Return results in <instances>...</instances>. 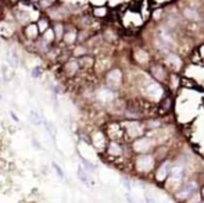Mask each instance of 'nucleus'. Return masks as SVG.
Returning a JSON list of instances; mask_svg holds the SVG:
<instances>
[{"label":"nucleus","instance_id":"obj_1","mask_svg":"<svg viewBox=\"0 0 204 203\" xmlns=\"http://www.w3.org/2000/svg\"><path fill=\"white\" fill-rule=\"evenodd\" d=\"M146 93H147V96L151 98L153 100H158V99L163 96V88H161L158 83L150 82L147 86H146Z\"/></svg>","mask_w":204,"mask_h":203},{"label":"nucleus","instance_id":"obj_2","mask_svg":"<svg viewBox=\"0 0 204 203\" xmlns=\"http://www.w3.org/2000/svg\"><path fill=\"white\" fill-rule=\"evenodd\" d=\"M136 167H138L139 171L146 173L153 167V159L150 156H140L136 160Z\"/></svg>","mask_w":204,"mask_h":203},{"label":"nucleus","instance_id":"obj_3","mask_svg":"<svg viewBox=\"0 0 204 203\" xmlns=\"http://www.w3.org/2000/svg\"><path fill=\"white\" fill-rule=\"evenodd\" d=\"M182 175H183V173H182V168L180 167H174L172 170H171V173H170V179H171V184H172L174 186H178L180 184V181H182Z\"/></svg>","mask_w":204,"mask_h":203},{"label":"nucleus","instance_id":"obj_4","mask_svg":"<svg viewBox=\"0 0 204 203\" xmlns=\"http://www.w3.org/2000/svg\"><path fill=\"white\" fill-rule=\"evenodd\" d=\"M136 152H147L149 147H150V141L147 138H142V139H138L133 145Z\"/></svg>","mask_w":204,"mask_h":203},{"label":"nucleus","instance_id":"obj_5","mask_svg":"<svg viewBox=\"0 0 204 203\" xmlns=\"http://www.w3.org/2000/svg\"><path fill=\"white\" fill-rule=\"evenodd\" d=\"M196 191V184L194 182H189L186 186L182 189V191L179 192V195H178V199H185L187 198V196L193 195V192Z\"/></svg>","mask_w":204,"mask_h":203},{"label":"nucleus","instance_id":"obj_6","mask_svg":"<svg viewBox=\"0 0 204 203\" xmlns=\"http://www.w3.org/2000/svg\"><path fill=\"white\" fill-rule=\"evenodd\" d=\"M107 82H108L110 85H112V86H118L119 82H121V72H119L118 70L111 71L108 74V77H107Z\"/></svg>","mask_w":204,"mask_h":203},{"label":"nucleus","instance_id":"obj_7","mask_svg":"<svg viewBox=\"0 0 204 203\" xmlns=\"http://www.w3.org/2000/svg\"><path fill=\"white\" fill-rule=\"evenodd\" d=\"M167 63L170 64L171 67H174L175 70H179L180 68V59L178 56H175V54H170V56L167 57Z\"/></svg>","mask_w":204,"mask_h":203},{"label":"nucleus","instance_id":"obj_8","mask_svg":"<svg viewBox=\"0 0 204 203\" xmlns=\"http://www.w3.org/2000/svg\"><path fill=\"white\" fill-rule=\"evenodd\" d=\"M158 35H160V39L161 42H164V43H167V45H172L174 43V39H172V36H171L170 34H168L165 29H160V32H158Z\"/></svg>","mask_w":204,"mask_h":203},{"label":"nucleus","instance_id":"obj_9","mask_svg":"<svg viewBox=\"0 0 204 203\" xmlns=\"http://www.w3.org/2000/svg\"><path fill=\"white\" fill-rule=\"evenodd\" d=\"M128 132L131 136H138V135L142 134V128L139 127L138 124H129L128 125Z\"/></svg>","mask_w":204,"mask_h":203},{"label":"nucleus","instance_id":"obj_10","mask_svg":"<svg viewBox=\"0 0 204 203\" xmlns=\"http://www.w3.org/2000/svg\"><path fill=\"white\" fill-rule=\"evenodd\" d=\"M93 145L97 147V149H102L104 146V136L103 134H96L95 138H93Z\"/></svg>","mask_w":204,"mask_h":203},{"label":"nucleus","instance_id":"obj_11","mask_svg":"<svg viewBox=\"0 0 204 203\" xmlns=\"http://www.w3.org/2000/svg\"><path fill=\"white\" fill-rule=\"evenodd\" d=\"M168 168H170V164H168V163H164V164H163V167L160 168V171L157 173V178L160 179V181H163L165 177H167V174H170V173L167 171Z\"/></svg>","mask_w":204,"mask_h":203},{"label":"nucleus","instance_id":"obj_12","mask_svg":"<svg viewBox=\"0 0 204 203\" xmlns=\"http://www.w3.org/2000/svg\"><path fill=\"white\" fill-rule=\"evenodd\" d=\"M185 15H186L189 20H193V21H197L199 20V14H197L196 10H193V8H185Z\"/></svg>","mask_w":204,"mask_h":203},{"label":"nucleus","instance_id":"obj_13","mask_svg":"<svg viewBox=\"0 0 204 203\" xmlns=\"http://www.w3.org/2000/svg\"><path fill=\"white\" fill-rule=\"evenodd\" d=\"M78 178L81 179L83 184H89V178H87V174L85 171V168L83 167H78Z\"/></svg>","mask_w":204,"mask_h":203},{"label":"nucleus","instance_id":"obj_14","mask_svg":"<svg viewBox=\"0 0 204 203\" xmlns=\"http://www.w3.org/2000/svg\"><path fill=\"white\" fill-rule=\"evenodd\" d=\"M29 117H31V121L34 122L35 125H40L42 124V117L38 114L36 111H31L29 113Z\"/></svg>","mask_w":204,"mask_h":203},{"label":"nucleus","instance_id":"obj_15","mask_svg":"<svg viewBox=\"0 0 204 203\" xmlns=\"http://www.w3.org/2000/svg\"><path fill=\"white\" fill-rule=\"evenodd\" d=\"M136 60H138L139 63H146V61L149 60L147 53H144L143 50H139V51H136Z\"/></svg>","mask_w":204,"mask_h":203},{"label":"nucleus","instance_id":"obj_16","mask_svg":"<svg viewBox=\"0 0 204 203\" xmlns=\"http://www.w3.org/2000/svg\"><path fill=\"white\" fill-rule=\"evenodd\" d=\"M112 98H114V95H112V92L107 91V89H104V91H102V92H100V99H102V100L107 102V100H111Z\"/></svg>","mask_w":204,"mask_h":203},{"label":"nucleus","instance_id":"obj_17","mask_svg":"<svg viewBox=\"0 0 204 203\" xmlns=\"http://www.w3.org/2000/svg\"><path fill=\"white\" fill-rule=\"evenodd\" d=\"M108 152L111 153V154H115V156H118V154H121V149H119V146L115 142H112L111 145H110V147H108Z\"/></svg>","mask_w":204,"mask_h":203},{"label":"nucleus","instance_id":"obj_18","mask_svg":"<svg viewBox=\"0 0 204 203\" xmlns=\"http://www.w3.org/2000/svg\"><path fill=\"white\" fill-rule=\"evenodd\" d=\"M46 125H47V131H49V134H50V136L51 138H54L56 136V128H54V125H51L50 122H46Z\"/></svg>","mask_w":204,"mask_h":203},{"label":"nucleus","instance_id":"obj_19","mask_svg":"<svg viewBox=\"0 0 204 203\" xmlns=\"http://www.w3.org/2000/svg\"><path fill=\"white\" fill-rule=\"evenodd\" d=\"M53 168H54V170H56V173H57V175H58V177H60V178H63V177H64V174H63V170H61V167H60V166H58V164H57V163H53Z\"/></svg>","mask_w":204,"mask_h":203},{"label":"nucleus","instance_id":"obj_20","mask_svg":"<svg viewBox=\"0 0 204 203\" xmlns=\"http://www.w3.org/2000/svg\"><path fill=\"white\" fill-rule=\"evenodd\" d=\"M40 74H42V67H35V68L32 70V77H34V78H38Z\"/></svg>","mask_w":204,"mask_h":203},{"label":"nucleus","instance_id":"obj_21","mask_svg":"<svg viewBox=\"0 0 204 203\" xmlns=\"http://www.w3.org/2000/svg\"><path fill=\"white\" fill-rule=\"evenodd\" d=\"M82 163H83V166H85L86 170H90V171H92V170H95V166H93V164H90L89 162H86V160H82Z\"/></svg>","mask_w":204,"mask_h":203},{"label":"nucleus","instance_id":"obj_22","mask_svg":"<svg viewBox=\"0 0 204 203\" xmlns=\"http://www.w3.org/2000/svg\"><path fill=\"white\" fill-rule=\"evenodd\" d=\"M10 114H11V117H13V120H14V121H18V117H17V115H15V114H14V113H13V111H11V113H10Z\"/></svg>","mask_w":204,"mask_h":203},{"label":"nucleus","instance_id":"obj_23","mask_svg":"<svg viewBox=\"0 0 204 203\" xmlns=\"http://www.w3.org/2000/svg\"><path fill=\"white\" fill-rule=\"evenodd\" d=\"M147 202H149V203H153V200H151V199H150V198H149V199H147Z\"/></svg>","mask_w":204,"mask_h":203},{"label":"nucleus","instance_id":"obj_24","mask_svg":"<svg viewBox=\"0 0 204 203\" xmlns=\"http://www.w3.org/2000/svg\"><path fill=\"white\" fill-rule=\"evenodd\" d=\"M203 196H204V188H203Z\"/></svg>","mask_w":204,"mask_h":203}]
</instances>
